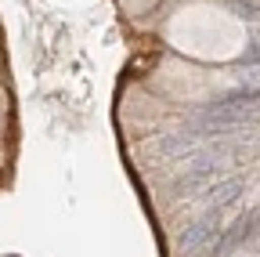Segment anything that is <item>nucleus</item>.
<instances>
[{
  "mask_svg": "<svg viewBox=\"0 0 260 257\" xmlns=\"http://www.w3.org/2000/svg\"><path fill=\"white\" fill-rule=\"evenodd\" d=\"M256 112H260V91L256 87L232 91V94H224V98H217L191 131L195 134H203V131H235V127L249 123Z\"/></svg>",
  "mask_w": 260,
  "mask_h": 257,
  "instance_id": "nucleus-1",
  "label": "nucleus"
},
{
  "mask_svg": "<svg viewBox=\"0 0 260 257\" xmlns=\"http://www.w3.org/2000/svg\"><path fill=\"white\" fill-rule=\"evenodd\" d=\"M220 167H224V149H213V145L191 149L184 156L181 174H177V196H199V192H206L217 181Z\"/></svg>",
  "mask_w": 260,
  "mask_h": 257,
  "instance_id": "nucleus-2",
  "label": "nucleus"
},
{
  "mask_svg": "<svg viewBox=\"0 0 260 257\" xmlns=\"http://www.w3.org/2000/svg\"><path fill=\"white\" fill-rule=\"evenodd\" d=\"M217 243H220V210H206L199 221H191L181 232L177 250H181V257H195V253H203Z\"/></svg>",
  "mask_w": 260,
  "mask_h": 257,
  "instance_id": "nucleus-3",
  "label": "nucleus"
},
{
  "mask_svg": "<svg viewBox=\"0 0 260 257\" xmlns=\"http://www.w3.org/2000/svg\"><path fill=\"white\" fill-rule=\"evenodd\" d=\"M242 178L239 174H232V178H220L210 192H206V210H224L228 203H235L239 196H242Z\"/></svg>",
  "mask_w": 260,
  "mask_h": 257,
  "instance_id": "nucleus-4",
  "label": "nucleus"
},
{
  "mask_svg": "<svg viewBox=\"0 0 260 257\" xmlns=\"http://www.w3.org/2000/svg\"><path fill=\"white\" fill-rule=\"evenodd\" d=\"M249 224H253V221H249V217H242V221H239V224H235V229H232V232H228V236L220 239V243H224L228 250H232V246H239V243H242V239L249 236Z\"/></svg>",
  "mask_w": 260,
  "mask_h": 257,
  "instance_id": "nucleus-5",
  "label": "nucleus"
},
{
  "mask_svg": "<svg viewBox=\"0 0 260 257\" xmlns=\"http://www.w3.org/2000/svg\"><path fill=\"white\" fill-rule=\"evenodd\" d=\"M242 66H260V37L249 40V47H246V54H242Z\"/></svg>",
  "mask_w": 260,
  "mask_h": 257,
  "instance_id": "nucleus-6",
  "label": "nucleus"
},
{
  "mask_svg": "<svg viewBox=\"0 0 260 257\" xmlns=\"http://www.w3.org/2000/svg\"><path fill=\"white\" fill-rule=\"evenodd\" d=\"M242 80H246V87H256L260 91V66H246L242 69Z\"/></svg>",
  "mask_w": 260,
  "mask_h": 257,
  "instance_id": "nucleus-7",
  "label": "nucleus"
}]
</instances>
